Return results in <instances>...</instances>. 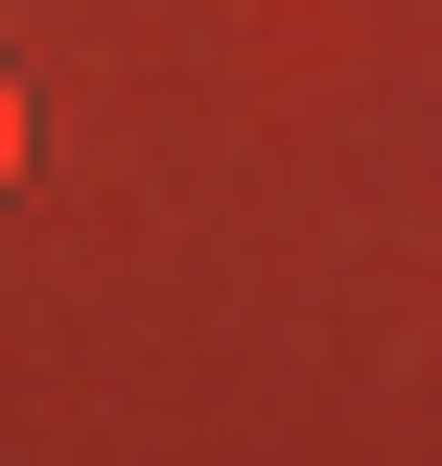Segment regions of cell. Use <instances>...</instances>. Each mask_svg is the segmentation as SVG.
I'll return each instance as SVG.
<instances>
[{"instance_id":"6da1fadb","label":"cell","mask_w":442,"mask_h":466,"mask_svg":"<svg viewBox=\"0 0 442 466\" xmlns=\"http://www.w3.org/2000/svg\"><path fill=\"white\" fill-rule=\"evenodd\" d=\"M0 187H24V94H0Z\"/></svg>"}]
</instances>
